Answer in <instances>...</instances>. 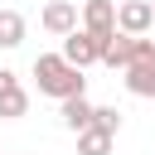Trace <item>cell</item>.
I'll return each instance as SVG.
<instances>
[{"label":"cell","mask_w":155,"mask_h":155,"mask_svg":"<svg viewBox=\"0 0 155 155\" xmlns=\"http://www.w3.org/2000/svg\"><path fill=\"white\" fill-rule=\"evenodd\" d=\"M116 34H121V29H116ZM116 34H107V39H102V34L78 29V34H68V39H63V58H68L73 68H92V63H102V58H107V48L116 44Z\"/></svg>","instance_id":"7a4b0ae2"},{"label":"cell","mask_w":155,"mask_h":155,"mask_svg":"<svg viewBox=\"0 0 155 155\" xmlns=\"http://www.w3.org/2000/svg\"><path fill=\"white\" fill-rule=\"evenodd\" d=\"M116 10H121L116 0H82V29L87 34H102V39L116 34Z\"/></svg>","instance_id":"5b68a950"},{"label":"cell","mask_w":155,"mask_h":155,"mask_svg":"<svg viewBox=\"0 0 155 155\" xmlns=\"http://www.w3.org/2000/svg\"><path fill=\"white\" fill-rule=\"evenodd\" d=\"M78 5L73 0H48L44 5V15H39V24L48 29V34H58V39H68V34H78Z\"/></svg>","instance_id":"3957f363"},{"label":"cell","mask_w":155,"mask_h":155,"mask_svg":"<svg viewBox=\"0 0 155 155\" xmlns=\"http://www.w3.org/2000/svg\"><path fill=\"white\" fill-rule=\"evenodd\" d=\"M150 10H155V0H150Z\"/></svg>","instance_id":"4fadbf2b"},{"label":"cell","mask_w":155,"mask_h":155,"mask_svg":"<svg viewBox=\"0 0 155 155\" xmlns=\"http://www.w3.org/2000/svg\"><path fill=\"white\" fill-rule=\"evenodd\" d=\"M15 82H19V78H15L10 68H0V92H5V87H15Z\"/></svg>","instance_id":"7c38bea8"},{"label":"cell","mask_w":155,"mask_h":155,"mask_svg":"<svg viewBox=\"0 0 155 155\" xmlns=\"http://www.w3.org/2000/svg\"><path fill=\"white\" fill-rule=\"evenodd\" d=\"M97 131L116 136V131H121V111H116V107H97Z\"/></svg>","instance_id":"8fae6325"},{"label":"cell","mask_w":155,"mask_h":155,"mask_svg":"<svg viewBox=\"0 0 155 155\" xmlns=\"http://www.w3.org/2000/svg\"><path fill=\"white\" fill-rule=\"evenodd\" d=\"M19 44H24V15L0 10V48H19Z\"/></svg>","instance_id":"9c48e42d"},{"label":"cell","mask_w":155,"mask_h":155,"mask_svg":"<svg viewBox=\"0 0 155 155\" xmlns=\"http://www.w3.org/2000/svg\"><path fill=\"white\" fill-rule=\"evenodd\" d=\"M121 82H126V92L131 97H155V63H136V68H126L121 73Z\"/></svg>","instance_id":"52a82bcc"},{"label":"cell","mask_w":155,"mask_h":155,"mask_svg":"<svg viewBox=\"0 0 155 155\" xmlns=\"http://www.w3.org/2000/svg\"><path fill=\"white\" fill-rule=\"evenodd\" d=\"M150 24H155L150 0H126V5L116 10V29H121V34H131V39H145V34H150Z\"/></svg>","instance_id":"277c9868"},{"label":"cell","mask_w":155,"mask_h":155,"mask_svg":"<svg viewBox=\"0 0 155 155\" xmlns=\"http://www.w3.org/2000/svg\"><path fill=\"white\" fill-rule=\"evenodd\" d=\"M24 111H29V92H24L19 82L5 87V92H0V121H19Z\"/></svg>","instance_id":"ba28073f"},{"label":"cell","mask_w":155,"mask_h":155,"mask_svg":"<svg viewBox=\"0 0 155 155\" xmlns=\"http://www.w3.org/2000/svg\"><path fill=\"white\" fill-rule=\"evenodd\" d=\"M111 140H116V136H107V131L92 126V131L78 136V155H111Z\"/></svg>","instance_id":"30bf717a"},{"label":"cell","mask_w":155,"mask_h":155,"mask_svg":"<svg viewBox=\"0 0 155 155\" xmlns=\"http://www.w3.org/2000/svg\"><path fill=\"white\" fill-rule=\"evenodd\" d=\"M34 82H39V97H53L58 107L73 102V97H87L82 68H73L63 53H39L34 58Z\"/></svg>","instance_id":"6da1fadb"},{"label":"cell","mask_w":155,"mask_h":155,"mask_svg":"<svg viewBox=\"0 0 155 155\" xmlns=\"http://www.w3.org/2000/svg\"><path fill=\"white\" fill-rule=\"evenodd\" d=\"M58 116H63V126H68L73 136H82V131H92V126H97V107H92L87 97L63 102V107H58Z\"/></svg>","instance_id":"8992f818"}]
</instances>
